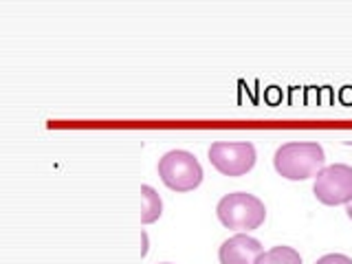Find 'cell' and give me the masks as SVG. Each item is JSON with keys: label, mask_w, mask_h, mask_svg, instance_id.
Masks as SVG:
<instances>
[{"label": "cell", "mask_w": 352, "mask_h": 264, "mask_svg": "<svg viewBox=\"0 0 352 264\" xmlns=\"http://www.w3.org/2000/svg\"><path fill=\"white\" fill-rule=\"evenodd\" d=\"M326 154L317 141H291L275 150L273 165L284 179L306 181L324 168Z\"/></svg>", "instance_id": "1"}, {"label": "cell", "mask_w": 352, "mask_h": 264, "mask_svg": "<svg viewBox=\"0 0 352 264\" xmlns=\"http://www.w3.org/2000/svg\"><path fill=\"white\" fill-rule=\"evenodd\" d=\"M218 220L227 229H238V231H251L258 229L264 218H267V207L258 196L247 194V192H234L220 198L216 207Z\"/></svg>", "instance_id": "2"}, {"label": "cell", "mask_w": 352, "mask_h": 264, "mask_svg": "<svg viewBox=\"0 0 352 264\" xmlns=\"http://www.w3.org/2000/svg\"><path fill=\"white\" fill-rule=\"evenodd\" d=\"M161 181L174 192L196 190L203 181V165L198 163L196 154L187 150H170L159 161Z\"/></svg>", "instance_id": "3"}, {"label": "cell", "mask_w": 352, "mask_h": 264, "mask_svg": "<svg viewBox=\"0 0 352 264\" xmlns=\"http://www.w3.org/2000/svg\"><path fill=\"white\" fill-rule=\"evenodd\" d=\"M313 192L324 205H348L352 203V168L346 163L324 165L315 176Z\"/></svg>", "instance_id": "4"}, {"label": "cell", "mask_w": 352, "mask_h": 264, "mask_svg": "<svg viewBox=\"0 0 352 264\" xmlns=\"http://www.w3.org/2000/svg\"><path fill=\"white\" fill-rule=\"evenodd\" d=\"M256 146L251 141H216L209 148V161L220 174L242 176L256 165Z\"/></svg>", "instance_id": "5"}, {"label": "cell", "mask_w": 352, "mask_h": 264, "mask_svg": "<svg viewBox=\"0 0 352 264\" xmlns=\"http://www.w3.org/2000/svg\"><path fill=\"white\" fill-rule=\"evenodd\" d=\"M264 253V247L258 238L247 234H236L225 240L218 249L220 264H256Z\"/></svg>", "instance_id": "6"}, {"label": "cell", "mask_w": 352, "mask_h": 264, "mask_svg": "<svg viewBox=\"0 0 352 264\" xmlns=\"http://www.w3.org/2000/svg\"><path fill=\"white\" fill-rule=\"evenodd\" d=\"M256 264H302V256L293 247L280 245L264 251Z\"/></svg>", "instance_id": "7"}, {"label": "cell", "mask_w": 352, "mask_h": 264, "mask_svg": "<svg viewBox=\"0 0 352 264\" xmlns=\"http://www.w3.org/2000/svg\"><path fill=\"white\" fill-rule=\"evenodd\" d=\"M141 194H143V201H146V207H143V214H141V223L150 225L154 220H159V216L163 212V203L152 185H143Z\"/></svg>", "instance_id": "8"}, {"label": "cell", "mask_w": 352, "mask_h": 264, "mask_svg": "<svg viewBox=\"0 0 352 264\" xmlns=\"http://www.w3.org/2000/svg\"><path fill=\"white\" fill-rule=\"evenodd\" d=\"M315 264H352V258L344 256V253H328V256L319 258Z\"/></svg>", "instance_id": "9"}, {"label": "cell", "mask_w": 352, "mask_h": 264, "mask_svg": "<svg viewBox=\"0 0 352 264\" xmlns=\"http://www.w3.org/2000/svg\"><path fill=\"white\" fill-rule=\"evenodd\" d=\"M346 212H348V218L352 220V203H348V209H346Z\"/></svg>", "instance_id": "10"}, {"label": "cell", "mask_w": 352, "mask_h": 264, "mask_svg": "<svg viewBox=\"0 0 352 264\" xmlns=\"http://www.w3.org/2000/svg\"><path fill=\"white\" fill-rule=\"evenodd\" d=\"M161 264H170V262H161Z\"/></svg>", "instance_id": "11"}]
</instances>
